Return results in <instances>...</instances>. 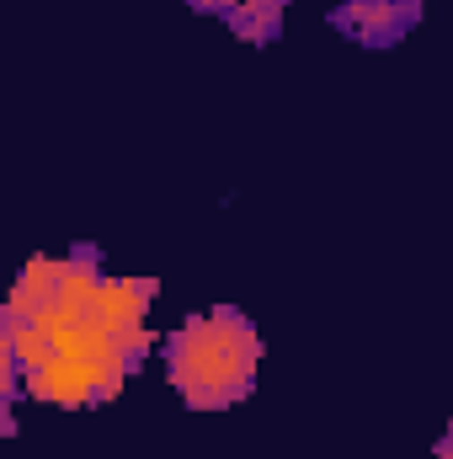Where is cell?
Returning <instances> with one entry per match:
<instances>
[{"instance_id":"obj_5","label":"cell","mask_w":453,"mask_h":459,"mask_svg":"<svg viewBox=\"0 0 453 459\" xmlns=\"http://www.w3.org/2000/svg\"><path fill=\"white\" fill-rule=\"evenodd\" d=\"M187 5H198V11H214V16H229L240 0H187Z\"/></svg>"},{"instance_id":"obj_3","label":"cell","mask_w":453,"mask_h":459,"mask_svg":"<svg viewBox=\"0 0 453 459\" xmlns=\"http://www.w3.org/2000/svg\"><path fill=\"white\" fill-rule=\"evenodd\" d=\"M416 16H422V0H341L331 11V22L346 38L373 43V48L379 43H400L416 27Z\"/></svg>"},{"instance_id":"obj_6","label":"cell","mask_w":453,"mask_h":459,"mask_svg":"<svg viewBox=\"0 0 453 459\" xmlns=\"http://www.w3.org/2000/svg\"><path fill=\"white\" fill-rule=\"evenodd\" d=\"M438 459H453V422H449V433H443V444H438Z\"/></svg>"},{"instance_id":"obj_4","label":"cell","mask_w":453,"mask_h":459,"mask_svg":"<svg viewBox=\"0 0 453 459\" xmlns=\"http://www.w3.org/2000/svg\"><path fill=\"white\" fill-rule=\"evenodd\" d=\"M225 22L229 32L245 38V43H272L278 27H283V0H240Z\"/></svg>"},{"instance_id":"obj_1","label":"cell","mask_w":453,"mask_h":459,"mask_svg":"<svg viewBox=\"0 0 453 459\" xmlns=\"http://www.w3.org/2000/svg\"><path fill=\"white\" fill-rule=\"evenodd\" d=\"M166 379L171 390L192 406V411H229L251 395L256 368H261V337L256 326L235 310V305H214L187 316L166 342Z\"/></svg>"},{"instance_id":"obj_2","label":"cell","mask_w":453,"mask_h":459,"mask_svg":"<svg viewBox=\"0 0 453 459\" xmlns=\"http://www.w3.org/2000/svg\"><path fill=\"white\" fill-rule=\"evenodd\" d=\"M150 305H155V283L150 278H102V289H97V321L133 358L150 352Z\"/></svg>"}]
</instances>
